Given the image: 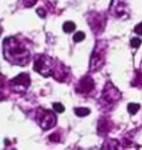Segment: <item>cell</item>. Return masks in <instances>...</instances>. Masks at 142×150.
<instances>
[{
	"label": "cell",
	"mask_w": 142,
	"mask_h": 150,
	"mask_svg": "<svg viewBox=\"0 0 142 150\" xmlns=\"http://www.w3.org/2000/svg\"><path fill=\"white\" fill-rule=\"evenodd\" d=\"M127 110H129L130 114H136L140 110V104H137V103H130L129 106H127Z\"/></svg>",
	"instance_id": "cell-12"
},
{
	"label": "cell",
	"mask_w": 142,
	"mask_h": 150,
	"mask_svg": "<svg viewBox=\"0 0 142 150\" xmlns=\"http://www.w3.org/2000/svg\"><path fill=\"white\" fill-rule=\"evenodd\" d=\"M4 56L9 63L24 67L29 63L30 49L27 46V41L20 40L18 36L6 38L3 43Z\"/></svg>",
	"instance_id": "cell-2"
},
{
	"label": "cell",
	"mask_w": 142,
	"mask_h": 150,
	"mask_svg": "<svg viewBox=\"0 0 142 150\" xmlns=\"http://www.w3.org/2000/svg\"><path fill=\"white\" fill-rule=\"evenodd\" d=\"M0 34H1V26H0Z\"/></svg>",
	"instance_id": "cell-20"
},
{
	"label": "cell",
	"mask_w": 142,
	"mask_h": 150,
	"mask_svg": "<svg viewBox=\"0 0 142 150\" xmlns=\"http://www.w3.org/2000/svg\"><path fill=\"white\" fill-rule=\"evenodd\" d=\"M34 70L42 76H51L58 81H66L69 78V69L56 59L47 55H37L34 60Z\"/></svg>",
	"instance_id": "cell-1"
},
{
	"label": "cell",
	"mask_w": 142,
	"mask_h": 150,
	"mask_svg": "<svg viewBox=\"0 0 142 150\" xmlns=\"http://www.w3.org/2000/svg\"><path fill=\"white\" fill-rule=\"evenodd\" d=\"M93 89H95V83L92 79L90 76H84L77 84L76 91L80 94H84V95H89Z\"/></svg>",
	"instance_id": "cell-7"
},
{
	"label": "cell",
	"mask_w": 142,
	"mask_h": 150,
	"mask_svg": "<svg viewBox=\"0 0 142 150\" xmlns=\"http://www.w3.org/2000/svg\"><path fill=\"white\" fill-rule=\"evenodd\" d=\"M112 128V124H111V121H108V120H101L100 123H98V133L100 134H107V133H110V130Z\"/></svg>",
	"instance_id": "cell-10"
},
{
	"label": "cell",
	"mask_w": 142,
	"mask_h": 150,
	"mask_svg": "<svg viewBox=\"0 0 142 150\" xmlns=\"http://www.w3.org/2000/svg\"><path fill=\"white\" fill-rule=\"evenodd\" d=\"M36 11H37V15H40L41 18H45V16H46V13H45L44 9H41V8H40V9H37Z\"/></svg>",
	"instance_id": "cell-19"
},
{
	"label": "cell",
	"mask_w": 142,
	"mask_h": 150,
	"mask_svg": "<svg viewBox=\"0 0 142 150\" xmlns=\"http://www.w3.org/2000/svg\"><path fill=\"white\" fill-rule=\"evenodd\" d=\"M9 90H10V86H9L6 78L3 74H0V101L5 100L9 96Z\"/></svg>",
	"instance_id": "cell-9"
},
{
	"label": "cell",
	"mask_w": 142,
	"mask_h": 150,
	"mask_svg": "<svg viewBox=\"0 0 142 150\" xmlns=\"http://www.w3.org/2000/svg\"><path fill=\"white\" fill-rule=\"evenodd\" d=\"M85 39V34L82 31H79V33H76V34L74 35V41L75 43H80V41H82Z\"/></svg>",
	"instance_id": "cell-14"
},
{
	"label": "cell",
	"mask_w": 142,
	"mask_h": 150,
	"mask_svg": "<svg viewBox=\"0 0 142 150\" xmlns=\"http://www.w3.org/2000/svg\"><path fill=\"white\" fill-rule=\"evenodd\" d=\"M141 45V39L138 38H134V39H131V46L132 48H138Z\"/></svg>",
	"instance_id": "cell-17"
},
{
	"label": "cell",
	"mask_w": 142,
	"mask_h": 150,
	"mask_svg": "<svg viewBox=\"0 0 142 150\" xmlns=\"http://www.w3.org/2000/svg\"><path fill=\"white\" fill-rule=\"evenodd\" d=\"M53 109H54L56 112H64V111H65L64 105L60 104V103H54V104H53Z\"/></svg>",
	"instance_id": "cell-15"
},
{
	"label": "cell",
	"mask_w": 142,
	"mask_h": 150,
	"mask_svg": "<svg viewBox=\"0 0 142 150\" xmlns=\"http://www.w3.org/2000/svg\"><path fill=\"white\" fill-rule=\"evenodd\" d=\"M22 1V5L25 6V8H31V6H34L37 0H21Z\"/></svg>",
	"instance_id": "cell-16"
},
{
	"label": "cell",
	"mask_w": 142,
	"mask_h": 150,
	"mask_svg": "<svg viewBox=\"0 0 142 150\" xmlns=\"http://www.w3.org/2000/svg\"><path fill=\"white\" fill-rule=\"evenodd\" d=\"M36 120L42 130L51 129L56 125V116L54 112L51 110L41 109V108L36 110Z\"/></svg>",
	"instance_id": "cell-3"
},
{
	"label": "cell",
	"mask_w": 142,
	"mask_h": 150,
	"mask_svg": "<svg viewBox=\"0 0 142 150\" xmlns=\"http://www.w3.org/2000/svg\"><path fill=\"white\" fill-rule=\"evenodd\" d=\"M75 114L77 116H86L90 114V109H87V108H76L75 109Z\"/></svg>",
	"instance_id": "cell-13"
},
{
	"label": "cell",
	"mask_w": 142,
	"mask_h": 150,
	"mask_svg": "<svg viewBox=\"0 0 142 150\" xmlns=\"http://www.w3.org/2000/svg\"><path fill=\"white\" fill-rule=\"evenodd\" d=\"M103 43H97L90 60V71H97L105 64V49Z\"/></svg>",
	"instance_id": "cell-4"
},
{
	"label": "cell",
	"mask_w": 142,
	"mask_h": 150,
	"mask_svg": "<svg viewBox=\"0 0 142 150\" xmlns=\"http://www.w3.org/2000/svg\"><path fill=\"white\" fill-rule=\"evenodd\" d=\"M9 86H10V90L16 93V94H24L27 88L30 86V76L29 74L22 73L20 75H18L14 79H11L10 83H9Z\"/></svg>",
	"instance_id": "cell-5"
},
{
	"label": "cell",
	"mask_w": 142,
	"mask_h": 150,
	"mask_svg": "<svg viewBox=\"0 0 142 150\" xmlns=\"http://www.w3.org/2000/svg\"><path fill=\"white\" fill-rule=\"evenodd\" d=\"M135 31H136L138 35H142V23H140L138 25H136V28H135Z\"/></svg>",
	"instance_id": "cell-18"
},
{
	"label": "cell",
	"mask_w": 142,
	"mask_h": 150,
	"mask_svg": "<svg viewBox=\"0 0 142 150\" xmlns=\"http://www.w3.org/2000/svg\"><path fill=\"white\" fill-rule=\"evenodd\" d=\"M75 28H76V25H75V23H72V21H66L65 24L63 25V29H64L65 33H71V31H74Z\"/></svg>",
	"instance_id": "cell-11"
},
{
	"label": "cell",
	"mask_w": 142,
	"mask_h": 150,
	"mask_svg": "<svg viewBox=\"0 0 142 150\" xmlns=\"http://www.w3.org/2000/svg\"><path fill=\"white\" fill-rule=\"evenodd\" d=\"M120 98H121V93L111 83H107L102 91V103H105L106 105H111L113 103H116Z\"/></svg>",
	"instance_id": "cell-6"
},
{
	"label": "cell",
	"mask_w": 142,
	"mask_h": 150,
	"mask_svg": "<svg viewBox=\"0 0 142 150\" xmlns=\"http://www.w3.org/2000/svg\"><path fill=\"white\" fill-rule=\"evenodd\" d=\"M89 24L95 33H101L103 26H105V18L100 15V14L93 13L89 18Z\"/></svg>",
	"instance_id": "cell-8"
}]
</instances>
